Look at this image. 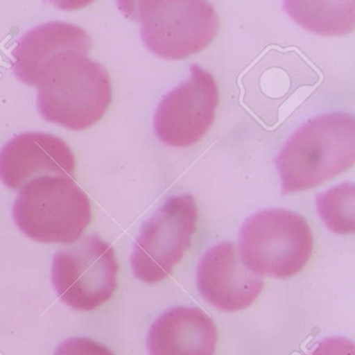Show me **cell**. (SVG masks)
Here are the masks:
<instances>
[{
  "instance_id": "obj_12",
  "label": "cell",
  "mask_w": 355,
  "mask_h": 355,
  "mask_svg": "<svg viewBox=\"0 0 355 355\" xmlns=\"http://www.w3.org/2000/svg\"><path fill=\"white\" fill-rule=\"evenodd\" d=\"M217 327L197 307L176 306L151 325L147 346L150 355H215Z\"/></svg>"
},
{
  "instance_id": "obj_5",
  "label": "cell",
  "mask_w": 355,
  "mask_h": 355,
  "mask_svg": "<svg viewBox=\"0 0 355 355\" xmlns=\"http://www.w3.org/2000/svg\"><path fill=\"white\" fill-rule=\"evenodd\" d=\"M313 249V236L306 220L286 209L259 211L241 228V257L259 275H297L309 263Z\"/></svg>"
},
{
  "instance_id": "obj_10",
  "label": "cell",
  "mask_w": 355,
  "mask_h": 355,
  "mask_svg": "<svg viewBox=\"0 0 355 355\" xmlns=\"http://www.w3.org/2000/svg\"><path fill=\"white\" fill-rule=\"evenodd\" d=\"M76 159L65 141L44 132L14 137L0 149V180L8 188L19 190L43 176L73 178Z\"/></svg>"
},
{
  "instance_id": "obj_11",
  "label": "cell",
  "mask_w": 355,
  "mask_h": 355,
  "mask_svg": "<svg viewBox=\"0 0 355 355\" xmlns=\"http://www.w3.org/2000/svg\"><path fill=\"white\" fill-rule=\"evenodd\" d=\"M92 40L84 28L63 21L47 22L28 31L13 51L14 72L28 86H38L43 72L55 58L66 53L88 55Z\"/></svg>"
},
{
  "instance_id": "obj_8",
  "label": "cell",
  "mask_w": 355,
  "mask_h": 355,
  "mask_svg": "<svg viewBox=\"0 0 355 355\" xmlns=\"http://www.w3.org/2000/svg\"><path fill=\"white\" fill-rule=\"evenodd\" d=\"M190 71L188 80L162 99L153 120L157 138L178 148L192 146L207 134L219 105L214 76L196 64Z\"/></svg>"
},
{
  "instance_id": "obj_7",
  "label": "cell",
  "mask_w": 355,
  "mask_h": 355,
  "mask_svg": "<svg viewBox=\"0 0 355 355\" xmlns=\"http://www.w3.org/2000/svg\"><path fill=\"white\" fill-rule=\"evenodd\" d=\"M197 220L198 209L192 195L166 201L145 222L135 243L132 254L135 276L148 284L167 278L190 247Z\"/></svg>"
},
{
  "instance_id": "obj_15",
  "label": "cell",
  "mask_w": 355,
  "mask_h": 355,
  "mask_svg": "<svg viewBox=\"0 0 355 355\" xmlns=\"http://www.w3.org/2000/svg\"><path fill=\"white\" fill-rule=\"evenodd\" d=\"M55 355H115L101 343L88 338H68L62 343Z\"/></svg>"
},
{
  "instance_id": "obj_6",
  "label": "cell",
  "mask_w": 355,
  "mask_h": 355,
  "mask_svg": "<svg viewBox=\"0 0 355 355\" xmlns=\"http://www.w3.org/2000/svg\"><path fill=\"white\" fill-rule=\"evenodd\" d=\"M115 251L97 234H90L58 251L51 280L58 296L76 311H93L110 300L117 288Z\"/></svg>"
},
{
  "instance_id": "obj_13",
  "label": "cell",
  "mask_w": 355,
  "mask_h": 355,
  "mask_svg": "<svg viewBox=\"0 0 355 355\" xmlns=\"http://www.w3.org/2000/svg\"><path fill=\"white\" fill-rule=\"evenodd\" d=\"M355 3L350 1H286V14L304 30L322 36H343L354 30Z\"/></svg>"
},
{
  "instance_id": "obj_1",
  "label": "cell",
  "mask_w": 355,
  "mask_h": 355,
  "mask_svg": "<svg viewBox=\"0 0 355 355\" xmlns=\"http://www.w3.org/2000/svg\"><path fill=\"white\" fill-rule=\"evenodd\" d=\"M354 162V117L344 113L318 116L301 126L276 157L282 194L320 186L350 169Z\"/></svg>"
},
{
  "instance_id": "obj_3",
  "label": "cell",
  "mask_w": 355,
  "mask_h": 355,
  "mask_svg": "<svg viewBox=\"0 0 355 355\" xmlns=\"http://www.w3.org/2000/svg\"><path fill=\"white\" fill-rule=\"evenodd\" d=\"M118 5L124 15L141 24L145 46L168 61L205 51L219 30L218 14L203 0H140Z\"/></svg>"
},
{
  "instance_id": "obj_16",
  "label": "cell",
  "mask_w": 355,
  "mask_h": 355,
  "mask_svg": "<svg viewBox=\"0 0 355 355\" xmlns=\"http://www.w3.org/2000/svg\"><path fill=\"white\" fill-rule=\"evenodd\" d=\"M307 355H355L354 343L345 338H325Z\"/></svg>"
},
{
  "instance_id": "obj_9",
  "label": "cell",
  "mask_w": 355,
  "mask_h": 355,
  "mask_svg": "<svg viewBox=\"0 0 355 355\" xmlns=\"http://www.w3.org/2000/svg\"><path fill=\"white\" fill-rule=\"evenodd\" d=\"M197 286L203 298L220 311H239L259 298L263 280L245 265L234 243L224 242L201 257Z\"/></svg>"
},
{
  "instance_id": "obj_2",
  "label": "cell",
  "mask_w": 355,
  "mask_h": 355,
  "mask_svg": "<svg viewBox=\"0 0 355 355\" xmlns=\"http://www.w3.org/2000/svg\"><path fill=\"white\" fill-rule=\"evenodd\" d=\"M37 87L42 117L78 132L101 121L113 101L111 78L105 68L73 51L53 59Z\"/></svg>"
},
{
  "instance_id": "obj_14",
  "label": "cell",
  "mask_w": 355,
  "mask_h": 355,
  "mask_svg": "<svg viewBox=\"0 0 355 355\" xmlns=\"http://www.w3.org/2000/svg\"><path fill=\"white\" fill-rule=\"evenodd\" d=\"M354 197L353 184H342L317 197V209L331 232L338 234L354 232Z\"/></svg>"
},
{
  "instance_id": "obj_4",
  "label": "cell",
  "mask_w": 355,
  "mask_h": 355,
  "mask_svg": "<svg viewBox=\"0 0 355 355\" xmlns=\"http://www.w3.org/2000/svg\"><path fill=\"white\" fill-rule=\"evenodd\" d=\"M16 225L40 243L71 244L92 220L86 193L69 176H43L20 189L13 209Z\"/></svg>"
}]
</instances>
